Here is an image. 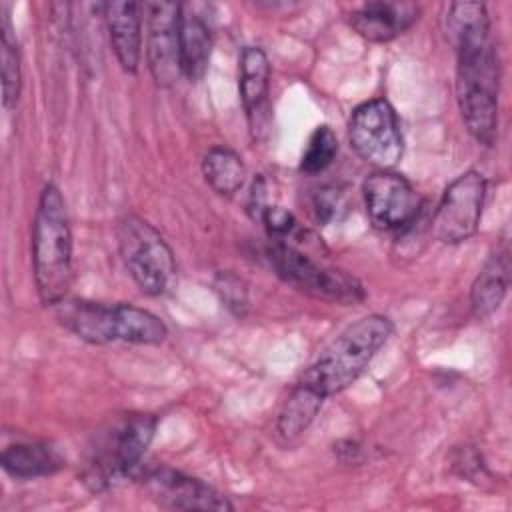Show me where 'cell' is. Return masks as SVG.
I'll use <instances>...</instances> for the list:
<instances>
[{"label": "cell", "instance_id": "5b68a950", "mask_svg": "<svg viewBox=\"0 0 512 512\" xmlns=\"http://www.w3.org/2000/svg\"><path fill=\"white\" fill-rule=\"evenodd\" d=\"M56 318L88 344H160L168 336L166 324L156 314L132 304L64 298L56 304Z\"/></svg>", "mask_w": 512, "mask_h": 512}, {"label": "cell", "instance_id": "5bb4252c", "mask_svg": "<svg viewBox=\"0 0 512 512\" xmlns=\"http://www.w3.org/2000/svg\"><path fill=\"white\" fill-rule=\"evenodd\" d=\"M104 22L110 36L112 50L120 68L136 74L142 58V10L140 2H106L102 4Z\"/></svg>", "mask_w": 512, "mask_h": 512}, {"label": "cell", "instance_id": "7402d4cb", "mask_svg": "<svg viewBox=\"0 0 512 512\" xmlns=\"http://www.w3.org/2000/svg\"><path fill=\"white\" fill-rule=\"evenodd\" d=\"M336 154H338V138L330 126L322 124L314 128V132L308 138L306 150L300 160V170L304 174L324 172L334 162Z\"/></svg>", "mask_w": 512, "mask_h": 512}, {"label": "cell", "instance_id": "7a4b0ae2", "mask_svg": "<svg viewBox=\"0 0 512 512\" xmlns=\"http://www.w3.org/2000/svg\"><path fill=\"white\" fill-rule=\"evenodd\" d=\"M72 228L66 202L58 186L46 184L40 192L32 224V266L38 298L56 306L72 284Z\"/></svg>", "mask_w": 512, "mask_h": 512}, {"label": "cell", "instance_id": "cb8c5ba5", "mask_svg": "<svg viewBox=\"0 0 512 512\" xmlns=\"http://www.w3.org/2000/svg\"><path fill=\"white\" fill-rule=\"evenodd\" d=\"M310 214L316 224L338 222L348 212L346 194L336 186H322L310 194Z\"/></svg>", "mask_w": 512, "mask_h": 512}, {"label": "cell", "instance_id": "4316f807", "mask_svg": "<svg viewBox=\"0 0 512 512\" xmlns=\"http://www.w3.org/2000/svg\"><path fill=\"white\" fill-rule=\"evenodd\" d=\"M268 206L266 198V180L262 176H256L248 194V212L252 218H260L262 210Z\"/></svg>", "mask_w": 512, "mask_h": 512}, {"label": "cell", "instance_id": "83f0119b", "mask_svg": "<svg viewBox=\"0 0 512 512\" xmlns=\"http://www.w3.org/2000/svg\"><path fill=\"white\" fill-rule=\"evenodd\" d=\"M334 454L344 464H356L362 458V446L356 440H340L334 444Z\"/></svg>", "mask_w": 512, "mask_h": 512}, {"label": "cell", "instance_id": "52a82bcc", "mask_svg": "<svg viewBox=\"0 0 512 512\" xmlns=\"http://www.w3.org/2000/svg\"><path fill=\"white\" fill-rule=\"evenodd\" d=\"M122 262L134 284L148 296H160L172 284L176 262L164 236L136 214L124 216L116 226Z\"/></svg>", "mask_w": 512, "mask_h": 512}, {"label": "cell", "instance_id": "30bf717a", "mask_svg": "<svg viewBox=\"0 0 512 512\" xmlns=\"http://www.w3.org/2000/svg\"><path fill=\"white\" fill-rule=\"evenodd\" d=\"M136 478L148 498L168 510H232V502L206 482L188 476L170 466H152L138 470Z\"/></svg>", "mask_w": 512, "mask_h": 512}, {"label": "cell", "instance_id": "ba28073f", "mask_svg": "<svg viewBox=\"0 0 512 512\" xmlns=\"http://www.w3.org/2000/svg\"><path fill=\"white\" fill-rule=\"evenodd\" d=\"M348 142L366 164L392 170L404 154L400 120L392 104L384 98L358 104L348 120Z\"/></svg>", "mask_w": 512, "mask_h": 512}, {"label": "cell", "instance_id": "ac0fdd59", "mask_svg": "<svg viewBox=\"0 0 512 512\" xmlns=\"http://www.w3.org/2000/svg\"><path fill=\"white\" fill-rule=\"evenodd\" d=\"M2 468L16 480L50 476L64 466V458L56 448L44 442H16L2 450Z\"/></svg>", "mask_w": 512, "mask_h": 512}, {"label": "cell", "instance_id": "484cf974", "mask_svg": "<svg viewBox=\"0 0 512 512\" xmlns=\"http://www.w3.org/2000/svg\"><path fill=\"white\" fill-rule=\"evenodd\" d=\"M454 468H456L462 476H466V478H470V480H474V482H476V478H482L484 472H486V466L482 464L480 454H478L476 450H472V448L458 450V454H456V458H454Z\"/></svg>", "mask_w": 512, "mask_h": 512}, {"label": "cell", "instance_id": "d6986e66", "mask_svg": "<svg viewBox=\"0 0 512 512\" xmlns=\"http://www.w3.org/2000/svg\"><path fill=\"white\" fill-rule=\"evenodd\" d=\"M324 400V396L298 380L276 416L278 436L288 442L302 436L318 416Z\"/></svg>", "mask_w": 512, "mask_h": 512}, {"label": "cell", "instance_id": "44dd1931", "mask_svg": "<svg viewBox=\"0 0 512 512\" xmlns=\"http://www.w3.org/2000/svg\"><path fill=\"white\" fill-rule=\"evenodd\" d=\"M0 66H2V102L4 108L10 110L16 106L22 86V70H20V54L18 42L12 30V22L8 12L2 16V40H0Z\"/></svg>", "mask_w": 512, "mask_h": 512}, {"label": "cell", "instance_id": "7c38bea8", "mask_svg": "<svg viewBox=\"0 0 512 512\" xmlns=\"http://www.w3.org/2000/svg\"><path fill=\"white\" fill-rule=\"evenodd\" d=\"M146 12V60L154 82L172 86L180 76V18L182 4L148 2Z\"/></svg>", "mask_w": 512, "mask_h": 512}, {"label": "cell", "instance_id": "e0dca14e", "mask_svg": "<svg viewBox=\"0 0 512 512\" xmlns=\"http://www.w3.org/2000/svg\"><path fill=\"white\" fill-rule=\"evenodd\" d=\"M212 52V30L192 6H182L180 18V68L190 82L202 80Z\"/></svg>", "mask_w": 512, "mask_h": 512}, {"label": "cell", "instance_id": "d4e9b609", "mask_svg": "<svg viewBox=\"0 0 512 512\" xmlns=\"http://www.w3.org/2000/svg\"><path fill=\"white\" fill-rule=\"evenodd\" d=\"M266 232L270 234V240H288V238H298L304 234V230L300 228L298 220L294 218L292 212H288L282 206H266L258 218Z\"/></svg>", "mask_w": 512, "mask_h": 512}, {"label": "cell", "instance_id": "3957f363", "mask_svg": "<svg viewBox=\"0 0 512 512\" xmlns=\"http://www.w3.org/2000/svg\"><path fill=\"white\" fill-rule=\"evenodd\" d=\"M394 324L388 316L368 314L342 330L304 370L300 382L320 396H334L352 386L376 352L388 342Z\"/></svg>", "mask_w": 512, "mask_h": 512}, {"label": "cell", "instance_id": "8fae6325", "mask_svg": "<svg viewBox=\"0 0 512 512\" xmlns=\"http://www.w3.org/2000/svg\"><path fill=\"white\" fill-rule=\"evenodd\" d=\"M366 214L378 230H402L420 212V196L412 184L392 172L376 170L362 182Z\"/></svg>", "mask_w": 512, "mask_h": 512}, {"label": "cell", "instance_id": "ffe728a7", "mask_svg": "<svg viewBox=\"0 0 512 512\" xmlns=\"http://www.w3.org/2000/svg\"><path fill=\"white\" fill-rule=\"evenodd\" d=\"M202 174L216 194L234 196L246 180V166L234 150L214 146L202 158Z\"/></svg>", "mask_w": 512, "mask_h": 512}, {"label": "cell", "instance_id": "9c48e42d", "mask_svg": "<svg viewBox=\"0 0 512 512\" xmlns=\"http://www.w3.org/2000/svg\"><path fill=\"white\" fill-rule=\"evenodd\" d=\"M486 196V178L476 170H466L454 178L434 210L432 234L442 244H462L478 230Z\"/></svg>", "mask_w": 512, "mask_h": 512}, {"label": "cell", "instance_id": "9a60e30c", "mask_svg": "<svg viewBox=\"0 0 512 512\" xmlns=\"http://www.w3.org/2000/svg\"><path fill=\"white\" fill-rule=\"evenodd\" d=\"M268 88H270L268 56L258 46H246L238 60V92L254 134L262 128L266 120Z\"/></svg>", "mask_w": 512, "mask_h": 512}, {"label": "cell", "instance_id": "4fadbf2b", "mask_svg": "<svg viewBox=\"0 0 512 512\" xmlns=\"http://www.w3.org/2000/svg\"><path fill=\"white\" fill-rule=\"evenodd\" d=\"M420 16V6L406 0H372L348 14L352 30L368 42H390L402 36Z\"/></svg>", "mask_w": 512, "mask_h": 512}, {"label": "cell", "instance_id": "6da1fadb", "mask_svg": "<svg viewBox=\"0 0 512 512\" xmlns=\"http://www.w3.org/2000/svg\"><path fill=\"white\" fill-rule=\"evenodd\" d=\"M444 32L456 50V102L470 136L492 146L498 136L500 64L482 2L446 6Z\"/></svg>", "mask_w": 512, "mask_h": 512}, {"label": "cell", "instance_id": "2e32d148", "mask_svg": "<svg viewBox=\"0 0 512 512\" xmlns=\"http://www.w3.org/2000/svg\"><path fill=\"white\" fill-rule=\"evenodd\" d=\"M510 286V252L502 244L478 270L470 288V308L478 320L490 318L506 298Z\"/></svg>", "mask_w": 512, "mask_h": 512}, {"label": "cell", "instance_id": "277c9868", "mask_svg": "<svg viewBox=\"0 0 512 512\" xmlns=\"http://www.w3.org/2000/svg\"><path fill=\"white\" fill-rule=\"evenodd\" d=\"M156 416L126 412L114 416L94 438L82 468V484L90 492H104L116 482L136 476L156 432Z\"/></svg>", "mask_w": 512, "mask_h": 512}, {"label": "cell", "instance_id": "603a6c76", "mask_svg": "<svg viewBox=\"0 0 512 512\" xmlns=\"http://www.w3.org/2000/svg\"><path fill=\"white\" fill-rule=\"evenodd\" d=\"M214 290L222 302V306L234 314L236 318H244L250 306L248 298V284L234 274L232 270H220L214 276Z\"/></svg>", "mask_w": 512, "mask_h": 512}, {"label": "cell", "instance_id": "8992f818", "mask_svg": "<svg viewBox=\"0 0 512 512\" xmlns=\"http://www.w3.org/2000/svg\"><path fill=\"white\" fill-rule=\"evenodd\" d=\"M264 258L282 282L312 298L350 306L366 296L358 278L342 268L312 260L290 242L270 240L264 248Z\"/></svg>", "mask_w": 512, "mask_h": 512}]
</instances>
